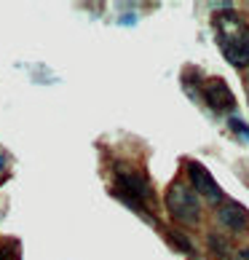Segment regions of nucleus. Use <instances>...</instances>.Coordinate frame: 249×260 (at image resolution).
<instances>
[{"mask_svg": "<svg viewBox=\"0 0 249 260\" xmlns=\"http://www.w3.org/2000/svg\"><path fill=\"white\" fill-rule=\"evenodd\" d=\"M217 24V41L223 56L233 67H246L249 64V27L238 14L228 11L215 19Z\"/></svg>", "mask_w": 249, "mask_h": 260, "instance_id": "nucleus-1", "label": "nucleus"}, {"mask_svg": "<svg viewBox=\"0 0 249 260\" xmlns=\"http://www.w3.org/2000/svg\"><path fill=\"white\" fill-rule=\"evenodd\" d=\"M166 209H169V215L174 217L177 223L196 225L198 217H201L198 193L193 188H188L185 182H174V185L166 190Z\"/></svg>", "mask_w": 249, "mask_h": 260, "instance_id": "nucleus-2", "label": "nucleus"}, {"mask_svg": "<svg viewBox=\"0 0 249 260\" xmlns=\"http://www.w3.org/2000/svg\"><path fill=\"white\" fill-rule=\"evenodd\" d=\"M188 177H190V185H193V190H196L201 199H206L209 204H220V201H225V193L220 190V185L215 182V177L209 175V172L201 167L198 161H190V164H188Z\"/></svg>", "mask_w": 249, "mask_h": 260, "instance_id": "nucleus-3", "label": "nucleus"}, {"mask_svg": "<svg viewBox=\"0 0 249 260\" xmlns=\"http://www.w3.org/2000/svg\"><path fill=\"white\" fill-rule=\"evenodd\" d=\"M204 100H206L209 108L217 110V113L233 110V105H236L231 86H228L223 78H209V81H204Z\"/></svg>", "mask_w": 249, "mask_h": 260, "instance_id": "nucleus-4", "label": "nucleus"}, {"mask_svg": "<svg viewBox=\"0 0 249 260\" xmlns=\"http://www.w3.org/2000/svg\"><path fill=\"white\" fill-rule=\"evenodd\" d=\"M217 220L223 223L228 231H233V234H238V231H244L249 225V212L238 204V201H223V207L217 209Z\"/></svg>", "mask_w": 249, "mask_h": 260, "instance_id": "nucleus-5", "label": "nucleus"}, {"mask_svg": "<svg viewBox=\"0 0 249 260\" xmlns=\"http://www.w3.org/2000/svg\"><path fill=\"white\" fill-rule=\"evenodd\" d=\"M228 126H231V129H233L241 140H249V126H246L244 121H238V118H228Z\"/></svg>", "mask_w": 249, "mask_h": 260, "instance_id": "nucleus-6", "label": "nucleus"}, {"mask_svg": "<svg viewBox=\"0 0 249 260\" xmlns=\"http://www.w3.org/2000/svg\"><path fill=\"white\" fill-rule=\"evenodd\" d=\"M209 242H212V249H215L220 257H225V255H228V247H225V242H223L220 236H209Z\"/></svg>", "mask_w": 249, "mask_h": 260, "instance_id": "nucleus-7", "label": "nucleus"}, {"mask_svg": "<svg viewBox=\"0 0 249 260\" xmlns=\"http://www.w3.org/2000/svg\"><path fill=\"white\" fill-rule=\"evenodd\" d=\"M171 239H174V242H177V247L180 249H185V252H193V247H190V242H188V239H183V236H177V234H169Z\"/></svg>", "mask_w": 249, "mask_h": 260, "instance_id": "nucleus-8", "label": "nucleus"}, {"mask_svg": "<svg viewBox=\"0 0 249 260\" xmlns=\"http://www.w3.org/2000/svg\"><path fill=\"white\" fill-rule=\"evenodd\" d=\"M6 167H8V156H6V153H0V175H3Z\"/></svg>", "mask_w": 249, "mask_h": 260, "instance_id": "nucleus-9", "label": "nucleus"}, {"mask_svg": "<svg viewBox=\"0 0 249 260\" xmlns=\"http://www.w3.org/2000/svg\"><path fill=\"white\" fill-rule=\"evenodd\" d=\"M236 260H249V247H244V249H241V252H238V255H236Z\"/></svg>", "mask_w": 249, "mask_h": 260, "instance_id": "nucleus-10", "label": "nucleus"}, {"mask_svg": "<svg viewBox=\"0 0 249 260\" xmlns=\"http://www.w3.org/2000/svg\"><path fill=\"white\" fill-rule=\"evenodd\" d=\"M0 260H8V257H6V252H0Z\"/></svg>", "mask_w": 249, "mask_h": 260, "instance_id": "nucleus-11", "label": "nucleus"}, {"mask_svg": "<svg viewBox=\"0 0 249 260\" xmlns=\"http://www.w3.org/2000/svg\"><path fill=\"white\" fill-rule=\"evenodd\" d=\"M246 89H249V78H246Z\"/></svg>", "mask_w": 249, "mask_h": 260, "instance_id": "nucleus-12", "label": "nucleus"}]
</instances>
